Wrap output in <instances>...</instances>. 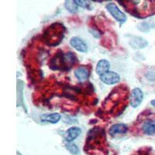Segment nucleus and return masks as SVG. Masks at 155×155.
I'll use <instances>...</instances> for the list:
<instances>
[{"instance_id": "obj_6", "label": "nucleus", "mask_w": 155, "mask_h": 155, "mask_svg": "<svg viewBox=\"0 0 155 155\" xmlns=\"http://www.w3.org/2000/svg\"><path fill=\"white\" fill-rule=\"evenodd\" d=\"M81 134V129L79 127H71L68 130H66V132L64 133V140H65L67 142L71 143L74 140H75L76 138Z\"/></svg>"}, {"instance_id": "obj_16", "label": "nucleus", "mask_w": 155, "mask_h": 155, "mask_svg": "<svg viewBox=\"0 0 155 155\" xmlns=\"http://www.w3.org/2000/svg\"><path fill=\"white\" fill-rule=\"evenodd\" d=\"M150 104H151L153 107H155V99H153V100L150 101Z\"/></svg>"}, {"instance_id": "obj_7", "label": "nucleus", "mask_w": 155, "mask_h": 155, "mask_svg": "<svg viewBox=\"0 0 155 155\" xmlns=\"http://www.w3.org/2000/svg\"><path fill=\"white\" fill-rule=\"evenodd\" d=\"M74 74L78 80L81 81H84L88 79L90 74V71L88 68L85 66H79L74 70Z\"/></svg>"}, {"instance_id": "obj_5", "label": "nucleus", "mask_w": 155, "mask_h": 155, "mask_svg": "<svg viewBox=\"0 0 155 155\" xmlns=\"http://www.w3.org/2000/svg\"><path fill=\"white\" fill-rule=\"evenodd\" d=\"M70 44L74 49L77 50L79 52H81V53H85V52L88 51L87 44L79 37H73L70 40Z\"/></svg>"}, {"instance_id": "obj_4", "label": "nucleus", "mask_w": 155, "mask_h": 155, "mask_svg": "<svg viewBox=\"0 0 155 155\" xmlns=\"http://www.w3.org/2000/svg\"><path fill=\"white\" fill-rule=\"evenodd\" d=\"M130 103L133 108H137L141 104L143 100V93L139 88H135L132 90L130 98Z\"/></svg>"}, {"instance_id": "obj_10", "label": "nucleus", "mask_w": 155, "mask_h": 155, "mask_svg": "<svg viewBox=\"0 0 155 155\" xmlns=\"http://www.w3.org/2000/svg\"><path fill=\"white\" fill-rule=\"evenodd\" d=\"M143 133L147 135H153L155 134V120H147L142 127Z\"/></svg>"}, {"instance_id": "obj_1", "label": "nucleus", "mask_w": 155, "mask_h": 155, "mask_svg": "<svg viewBox=\"0 0 155 155\" xmlns=\"http://www.w3.org/2000/svg\"><path fill=\"white\" fill-rule=\"evenodd\" d=\"M76 56L71 52L58 54L51 62V68L54 70H68L76 63Z\"/></svg>"}, {"instance_id": "obj_8", "label": "nucleus", "mask_w": 155, "mask_h": 155, "mask_svg": "<svg viewBox=\"0 0 155 155\" xmlns=\"http://www.w3.org/2000/svg\"><path fill=\"white\" fill-rule=\"evenodd\" d=\"M128 130V127L126 124H116L112 126L109 130V134L111 136H116L119 134H124Z\"/></svg>"}, {"instance_id": "obj_9", "label": "nucleus", "mask_w": 155, "mask_h": 155, "mask_svg": "<svg viewBox=\"0 0 155 155\" xmlns=\"http://www.w3.org/2000/svg\"><path fill=\"white\" fill-rule=\"evenodd\" d=\"M109 68H110V64L107 60H105V59L100 60L97 64L96 68H95V72L100 76L109 71Z\"/></svg>"}, {"instance_id": "obj_12", "label": "nucleus", "mask_w": 155, "mask_h": 155, "mask_svg": "<svg viewBox=\"0 0 155 155\" xmlns=\"http://www.w3.org/2000/svg\"><path fill=\"white\" fill-rule=\"evenodd\" d=\"M137 41L133 40L131 42V45L134 48H145L147 45V42L145 41L144 39L141 38V37H135Z\"/></svg>"}, {"instance_id": "obj_11", "label": "nucleus", "mask_w": 155, "mask_h": 155, "mask_svg": "<svg viewBox=\"0 0 155 155\" xmlns=\"http://www.w3.org/2000/svg\"><path fill=\"white\" fill-rule=\"evenodd\" d=\"M61 116L59 113H54L42 116L41 120H44V121L48 122V123H51V124H54L58 123V121L61 120Z\"/></svg>"}, {"instance_id": "obj_2", "label": "nucleus", "mask_w": 155, "mask_h": 155, "mask_svg": "<svg viewBox=\"0 0 155 155\" xmlns=\"http://www.w3.org/2000/svg\"><path fill=\"white\" fill-rule=\"evenodd\" d=\"M106 8L108 10V12L110 13V15L116 19V21L120 22V23H124L127 21V17L125 15V13L122 12L115 3L109 2V3L106 4Z\"/></svg>"}, {"instance_id": "obj_3", "label": "nucleus", "mask_w": 155, "mask_h": 155, "mask_svg": "<svg viewBox=\"0 0 155 155\" xmlns=\"http://www.w3.org/2000/svg\"><path fill=\"white\" fill-rule=\"evenodd\" d=\"M99 78L104 84L109 85H114V84L120 82V74H118V73L114 72V71H109L99 76Z\"/></svg>"}, {"instance_id": "obj_13", "label": "nucleus", "mask_w": 155, "mask_h": 155, "mask_svg": "<svg viewBox=\"0 0 155 155\" xmlns=\"http://www.w3.org/2000/svg\"><path fill=\"white\" fill-rule=\"evenodd\" d=\"M64 6L69 12L72 13L78 11V5L74 2V1H65Z\"/></svg>"}, {"instance_id": "obj_14", "label": "nucleus", "mask_w": 155, "mask_h": 155, "mask_svg": "<svg viewBox=\"0 0 155 155\" xmlns=\"http://www.w3.org/2000/svg\"><path fill=\"white\" fill-rule=\"evenodd\" d=\"M66 147H67L68 150L71 152L73 154H77L78 153V148L76 146L75 144H72V143H68V144L66 145Z\"/></svg>"}, {"instance_id": "obj_15", "label": "nucleus", "mask_w": 155, "mask_h": 155, "mask_svg": "<svg viewBox=\"0 0 155 155\" xmlns=\"http://www.w3.org/2000/svg\"><path fill=\"white\" fill-rule=\"evenodd\" d=\"M74 2L77 4L78 6H81V7L84 8H87L90 4L89 2H88V1H79V0H75Z\"/></svg>"}]
</instances>
